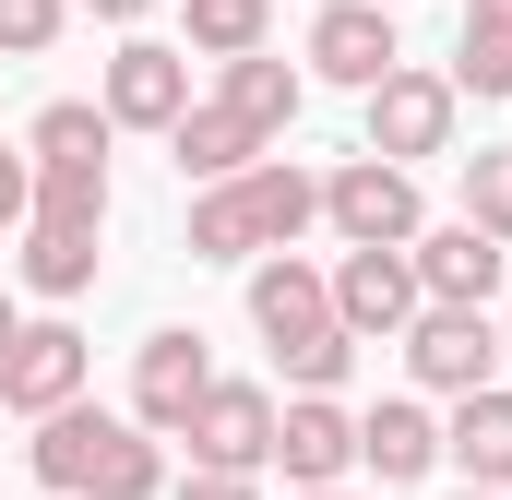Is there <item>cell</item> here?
Masks as SVG:
<instances>
[{"label":"cell","instance_id":"cell-1","mask_svg":"<svg viewBox=\"0 0 512 500\" xmlns=\"http://www.w3.org/2000/svg\"><path fill=\"white\" fill-rule=\"evenodd\" d=\"M36 489L60 500H167V441L143 429V417H108V405H48L36 417Z\"/></svg>","mask_w":512,"mask_h":500},{"label":"cell","instance_id":"cell-2","mask_svg":"<svg viewBox=\"0 0 512 500\" xmlns=\"http://www.w3.org/2000/svg\"><path fill=\"white\" fill-rule=\"evenodd\" d=\"M393 346H405L417 393H477V381H501V310H465V298H417V322H405Z\"/></svg>","mask_w":512,"mask_h":500},{"label":"cell","instance_id":"cell-3","mask_svg":"<svg viewBox=\"0 0 512 500\" xmlns=\"http://www.w3.org/2000/svg\"><path fill=\"white\" fill-rule=\"evenodd\" d=\"M322 227H334L346 250H405V239H417V167L346 155V167L322 179Z\"/></svg>","mask_w":512,"mask_h":500},{"label":"cell","instance_id":"cell-4","mask_svg":"<svg viewBox=\"0 0 512 500\" xmlns=\"http://www.w3.org/2000/svg\"><path fill=\"white\" fill-rule=\"evenodd\" d=\"M453 72H405L393 60L382 84H370V155H393V167H417V155H453Z\"/></svg>","mask_w":512,"mask_h":500},{"label":"cell","instance_id":"cell-5","mask_svg":"<svg viewBox=\"0 0 512 500\" xmlns=\"http://www.w3.org/2000/svg\"><path fill=\"white\" fill-rule=\"evenodd\" d=\"M179 441H191V465L262 477V465H274V393H262V381H215V393L179 417Z\"/></svg>","mask_w":512,"mask_h":500},{"label":"cell","instance_id":"cell-6","mask_svg":"<svg viewBox=\"0 0 512 500\" xmlns=\"http://www.w3.org/2000/svg\"><path fill=\"white\" fill-rule=\"evenodd\" d=\"M96 108H108L120 131H167L179 108H191V48H167V36H120V60H108Z\"/></svg>","mask_w":512,"mask_h":500},{"label":"cell","instance_id":"cell-7","mask_svg":"<svg viewBox=\"0 0 512 500\" xmlns=\"http://www.w3.org/2000/svg\"><path fill=\"white\" fill-rule=\"evenodd\" d=\"M274 465H286V489H346L358 477V417L334 393H286L274 405Z\"/></svg>","mask_w":512,"mask_h":500},{"label":"cell","instance_id":"cell-8","mask_svg":"<svg viewBox=\"0 0 512 500\" xmlns=\"http://www.w3.org/2000/svg\"><path fill=\"white\" fill-rule=\"evenodd\" d=\"M215 393V358H203V334L191 322H167V334H143V358H131V417L155 429V441H179V417Z\"/></svg>","mask_w":512,"mask_h":500},{"label":"cell","instance_id":"cell-9","mask_svg":"<svg viewBox=\"0 0 512 500\" xmlns=\"http://www.w3.org/2000/svg\"><path fill=\"white\" fill-rule=\"evenodd\" d=\"M84 370H96V346L48 310V322H24V334H12V358H0V405H12V417H48V405H72V393H84Z\"/></svg>","mask_w":512,"mask_h":500},{"label":"cell","instance_id":"cell-10","mask_svg":"<svg viewBox=\"0 0 512 500\" xmlns=\"http://www.w3.org/2000/svg\"><path fill=\"white\" fill-rule=\"evenodd\" d=\"M417 298H429V286H417L405 250H346V262H334V322H346L358 346H393V334L417 322Z\"/></svg>","mask_w":512,"mask_h":500},{"label":"cell","instance_id":"cell-11","mask_svg":"<svg viewBox=\"0 0 512 500\" xmlns=\"http://www.w3.org/2000/svg\"><path fill=\"white\" fill-rule=\"evenodd\" d=\"M405 262H417V286H429V298L489 310V298H501V274H512V239H489V227H465V215H453V227H417Z\"/></svg>","mask_w":512,"mask_h":500},{"label":"cell","instance_id":"cell-12","mask_svg":"<svg viewBox=\"0 0 512 500\" xmlns=\"http://www.w3.org/2000/svg\"><path fill=\"white\" fill-rule=\"evenodd\" d=\"M393 60H405V48H393V0H334V12L310 24V72L346 84V96H370Z\"/></svg>","mask_w":512,"mask_h":500},{"label":"cell","instance_id":"cell-13","mask_svg":"<svg viewBox=\"0 0 512 500\" xmlns=\"http://www.w3.org/2000/svg\"><path fill=\"white\" fill-rule=\"evenodd\" d=\"M251 322H262V346L322 334V322H334V274L298 262V250H262V262H251Z\"/></svg>","mask_w":512,"mask_h":500},{"label":"cell","instance_id":"cell-14","mask_svg":"<svg viewBox=\"0 0 512 500\" xmlns=\"http://www.w3.org/2000/svg\"><path fill=\"white\" fill-rule=\"evenodd\" d=\"M441 465V417L417 405V393H382L370 417H358V477H382V489H417Z\"/></svg>","mask_w":512,"mask_h":500},{"label":"cell","instance_id":"cell-15","mask_svg":"<svg viewBox=\"0 0 512 500\" xmlns=\"http://www.w3.org/2000/svg\"><path fill=\"white\" fill-rule=\"evenodd\" d=\"M441 465H453L465 489H512V393H501V381L453 393V417H441Z\"/></svg>","mask_w":512,"mask_h":500},{"label":"cell","instance_id":"cell-16","mask_svg":"<svg viewBox=\"0 0 512 500\" xmlns=\"http://www.w3.org/2000/svg\"><path fill=\"white\" fill-rule=\"evenodd\" d=\"M167 155H179V179H239V167H251V155H274V143H262V131L239 120V108L191 96V108L167 120Z\"/></svg>","mask_w":512,"mask_h":500},{"label":"cell","instance_id":"cell-17","mask_svg":"<svg viewBox=\"0 0 512 500\" xmlns=\"http://www.w3.org/2000/svg\"><path fill=\"white\" fill-rule=\"evenodd\" d=\"M298 96H310V84H298L274 48H239V60H215V108H239L262 143H286V131H298Z\"/></svg>","mask_w":512,"mask_h":500},{"label":"cell","instance_id":"cell-18","mask_svg":"<svg viewBox=\"0 0 512 500\" xmlns=\"http://www.w3.org/2000/svg\"><path fill=\"white\" fill-rule=\"evenodd\" d=\"M239 191H251L262 250H298V227H322V179H310L298 155H251V167H239Z\"/></svg>","mask_w":512,"mask_h":500},{"label":"cell","instance_id":"cell-19","mask_svg":"<svg viewBox=\"0 0 512 500\" xmlns=\"http://www.w3.org/2000/svg\"><path fill=\"white\" fill-rule=\"evenodd\" d=\"M24 286L48 310H72L96 286V227H60V215H24Z\"/></svg>","mask_w":512,"mask_h":500},{"label":"cell","instance_id":"cell-20","mask_svg":"<svg viewBox=\"0 0 512 500\" xmlns=\"http://www.w3.org/2000/svg\"><path fill=\"white\" fill-rule=\"evenodd\" d=\"M191 262H262V227H251V191L239 179H203L191 191Z\"/></svg>","mask_w":512,"mask_h":500},{"label":"cell","instance_id":"cell-21","mask_svg":"<svg viewBox=\"0 0 512 500\" xmlns=\"http://www.w3.org/2000/svg\"><path fill=\"white\" fill-rule=\"evenodd\" d=\"M36 215L108 227V155H36Z\"/></svg>","mask_w":512,"mask_h":500},{"label":"cell","instance_id":"cell-22","mask_svg":"<svg viewBox=\"0 0 512 500\" xmlns=\"http://www.w3.org/2000/svg\"><path fill=\"white\" fill-rule=\"evenodd\" d=\"M191 48L203 60H239V48H274V0H179Z\"/></svg>","mask_w":512,"mask_h":500},{"label":"cell","instance_id":"cell-23","mask_svg":"<svg viewBox=\"0 0 512 500\" xmlns=\"http://www.w3.org/2000/svg\"><path fill=\"white\" fill-rule=\"evenodd\" d=\"M453 96H512V24L501 12H465V36H453Z\"/></svg>","mask_w":512,"mask_h":500},{"label":"cell","instance_id":"cell-24","mask_svg":"<svg viewBox=\"0 0 512 500\" xmlns=\"http://www.w3.org/2000/svg\"><path fill=\"white\" fill-rule=\"evenodd\" d=\"M274 370H286V393H334V381L358 370V334H346V322H322V334L274 346Z\"/></svg>","mask_w":512,"mask_h":500},{"label":"cell","instance_id":"cell-25","mask_svg":"<svg viewBox=\"0 0 512 500\" xmlns=\"http://www.w3.org/2000/svg\"><path fill=\"white\" fill-rule=\"evenodd\" d=\"M465 227L512 239V143H477V155H465Z\"/></svg>","mask_w":512,"mask_h":500},{"label":"cell","instance_id":"cell-26","mask_svg":"<svg viewBox=\"0 0 512 500\" xmlns=\"http://www.w3.org/2000/svg\"><path fill=\"white\" fill-rule=\"evenodd\" d=\"M60 24H72V0H0V60H36V48H60Z\"/></svg>","mask_w":512,"mask_h":500},{"label":"cell","instance_id":"cell-27","mask_svg":"<svg viewBox=\"0 0 512 500\" xmlns=\"http://www.w3.org/2000/svg\"><path fill=\"white\" fill-rule=\"evenodd\" d=\"M24 215H36V155L0 143V227H24Z\"/></svg>","mask_w":512,"mask_h":500},{"label":"cell","instance_id":"cell-28","mask_svg":"<svg viewBox=\"0 0 512 500\" xmlns=\"http://www.w3.org/2000/svg\"><path fill=\"white\" fill-rule=\"evenodd\" d=\"M167 500H262V477H227V465H191Z\"/></svg>","mask_w":512,"mask_h":500},{"label":"cell","instance_id":"cell-29","mask_svg":"<svg viewBox=\"0 0 512 500\" xmlns=\"http://www.w3.org/2000/svg\"><path fill=\"white\" fill-rule=\"evenodd\" d=\"M84 12H96V24H143L155 0H84Z\"/></svg>","mask_w":512,"mask_h":500},{"label":"cell","instance_id":"cell-30","mask_svg":"<svg viewBox=\"0 0 512 500\" xmlns=\"http://www.w3.org/2000/svg\"><path fill=\"white\" fill-rule=\"evenodd\" d=\"M12 334H24V310H12V298H0V358H12Z\"/></svg>","mask_w":512,"mask_h":500},{"label":"cell","instance_id":"cell-31","mask_svg":"<svg viewBox=\"0 0 512 500\" xmlns=\"http://www.w3.org/2000/svg\"><path fill=\"white\" fill-rule=\"evenodd\" d=\"M465 12H501V24H512V0H465Z\"/></svg>","mask_w":512,"mask_h":500},{"label":"cell","instance_id":"cell-32","mask_svg":"<svg viewBox=\"0 0 512 500\" xmlns=\"http://www.w3.org/2000/svg\"><path fill=\"white\" fill-rule=\"evenodd\" d=\"M286 500H346V489H286Z\"/></svg>","mask_w":512,"mask_h":500},{"label":"cell","instance_id":"cell-33","mask_svg":"<svg viewBox=\"0 0 512 500\" xmlns=\"http://www.w3.org/2000/svg\"><path fill=\"white\" fill-rule=\"evenodd\" d=\"M453 500H512V489H453Z\"/></svg>","mask_w":512,"mask_h":500},{"label":"cell","instance_id":"cell-34","mask_svg":"<svg viewBox=\"0 0 512 500\" xmlns=\"http://www.w3.org/2000/svg\"><path fill=\"white\" fill-rule=\"evenodd\" d=\"M501 358H512V310H501Z\"/></svg>","mask_w":512,"mask_h":500},{"label":"cell","instance_id":"cell-35","mask_svg":"<svg viewBox=\"0 0 512 500\" xmlns=\"http://www.w3.org/2000/svg\"><path fill=\"white\" fill-rule=\"evenodd\" d=\"M48 500H60V489H48Z\"/></svg>","mask_w":512,"mask_h":500}]
</instances>
